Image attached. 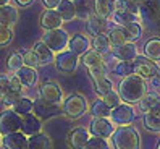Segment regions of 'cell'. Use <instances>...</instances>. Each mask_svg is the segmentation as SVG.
I'll list each match as a JSON object with an SVG mask.
<instances>
[{
    "instance_id": "9c48e42d",
    "label": "cell",
    "mask_w": 160,
    "mask_h": 149,
    "mask_svg": "<svg viewBox=\"0 0 160 149\" xmlns=\"http://www.w3.org/2000/svg\"><path fill=\"white\" fill-rule=\"evenodd\" d=\"M79 63V55L73 50H62L55 55V67L63 73H71L76 70Z\"/></svg>"
},
{
    "instance_id": "484cf974",
    "label": "cell",
    "mask_w": 160,
    "mask_h": 149,
    "mask_svg": "<svg viewBox=\"0 0 160 149\" xmlns=\"http://www.w3.org/2000/svg\"><path fill=\"white\" fill-rule=\"evenodd\" d=\"M144 55L154 62H160V39L152 37L144 44Z\"/></svg>"
},
{
    "instance_id": "f546056e",
    "label": "cell",
    "mask_w": 160,
    "mask_h": 149,
    "mask_svg": "<svg viewBox=\"0 0 160 149\" xmlns=\"http://www.w3.org/2000/svg\"><path fill=\"white\" fill-rule=\"evenodd\" d=\"M92 47L96 49L100 54H107L112 50V45H110V39H108V34L105 33H100L97 36H94V41H92Z\"/></svg>"
},
{
    "instance_id": "60d3db41",
    "label": "cell",
    "mask_w": 160,
    "mask_h": 149,
    "mask_svg": "<svg viewBox=\"0 0 160 149\" xmlns=\"http://www.w3.org/2000/svg\"><path fill=\"white\" fill-rule=\"evenodd\" d=\"M12 41H13V31H12V26L0 24V47H3V45H8Z\"/></svg>"
},
{
    "instance_id": "7402d4cb",
    "label": "cell",
    "mask_w": 160,
    "mask_h": 149,
    "mask_svg": "<svg viewBox=\"0 0 160 149\" xmlns=\"http://www.w3.org/2000/svg\"><path fill=\"white\" fill-rule=\"evenodd\" d=\"M105 28H107V20L105 18H100L97 16L96 13L91 15L88 20H86V29L91 36H97L100 33L105 31Z\"/></svg>"
},
{
    "instance_id": "f5cc1de1",
    "label": "cell",
    "mask_w": 160,
    "mask_h": 149,
    "mask_svg": "<svg viewBox=\"0 0 160 149\" xmlns=\"http://www.w3.org/2000/svg\"><path fill=\"white\" fill-rule=\"evenodd\" d=\"M0 146H2V133H0Z\"/></svg>"
},
{
    "instance_id": "6da1fadb",
    "label": "cell",
    "mask_w": 160,
    "mask_h": 149,
    "mask_svg": "<svg viewBox=\"0 0 160 149\" xmlns=\"http://www.w3.org/2000/svg\"><path fill=\"white\" fill-rule=\"evenodd\" d=\"M146 80L136 73L125 76L118 85V94L126 104H136L146 96Z\"/></svg>"
},
{
    "instance_id": "603a6c76",
    "label": "cell",
    "mask_w": 160,
    "mask_h": 149,
    "mask_svg": "<svg viewBox=\"0 0 160 149\" xmlns=\"http://www.w3.org/2000/svg\"><path fill=\"white\" fill-rule=\"evenodd\" d=\"M18 21V10L16 7L7 3L3 7H0V24L13 26Z\"/></svg>"
},
{
    "instance_id": "52a82bcc",
    "label": "cell",
    "mask_w": 160,
    "mask_h": 149,
    "mask_svg": "<svg viewBox=\"0 0 160 149\" xmlns=\"http://www.w3.org/2000/svg\"><path fill=\"white\" fill-rule=\"evenodd\" d=\"M21 130V115L15 112L13 109H5L3 112H0V133L8 135Z\"/></svg>"
},
{
    "instance_id": "9a60e30c",
    "label": "cell",
    "mask_w": 160,
    "mask_h": 149,
    "mask_svg": "<svg viewBox=\"0 0 160 149\" xmlns=\"http://www.w3.org/2000/svg\"><path fill=\"white\" fill-rule=\"evenodd\" d=\"M110 52L117 60H134L138 57V49L134 42H125L118 47H112Z\"/></svg>"
},
{
    "instance_id": "c3c4849f",
    "label": "cell",
    "mask_w": 160,
    "mask_h": 149,
    "mask_svg": "<svg viewBox=\"0 0 160 149\" xmlns=\"http://www.w3.org/2000/svg\"><path fill=\"white\" fill-rule=\"evenodd\" d=\"M23 88H24V86H23V83L20 81V78H18L16 74L10 78V91H13V92H20V94H21Z\"/></svg>"
},
{
    "instance_id": "d590c367",
    "label": "cell",
    "mask_w": 160,
    "mask_h": 149,
    "mask_svg": "<svg viewBox=\"0 0 160 149\" xmlns=\"http://www.w3.org/2000/svg\"><path fill=\"white\" fill-rule=\"evenodd\" d=\"M92 81H94V86H96V91H97L99 96H105L107 92H110L113 89V85H112V81L107 78V74L105 76H100V78H96Z\"/></svg>"
},
{
    "instance_id": "30bf717a",
    "label": "cell",
    "mask_w": 160,
    "mask_h": 149,
    "mask_svg": "<svg viewBox=\"0 0 160 149\" xmlns=\"http://www.w3.org/2000/svg\"><path fill=\"white\" fill-rule=\"evenodd\" d=\"M133 62H134V73L139 74V76H142L144 80L157 76L158 67L155 65V62L150 60L149 57H146V55H138Z\"/></svg>"
},
{
    "instance_id": "7bdbcfd3",
    "label": "cell",
    "mask_w": 160,
    "mask_h": 149,
    "mask_svg": "<svg viewBox=\"0 0 160 149\" xmlns=\"http://www.w3.org/2000/svg\"><path fill=\"white\" fill-rule=\"evenodd\" d=\"M102 99H103V102L110 107V109H113V107H117V105H120L121 104V97H120V94L117 91H113L112 89L110 92H107L105 96H102Z\"/></svg>"
},
{
    "instance_id": "9f6ffc18",
    "label": "cell",
    "mask_w": 160,
    "mask_h": 149,
    "mask_svg": "<svg viewBox=\"0 0 160 149\" xmlns=\"http://www.w3.org/2000/svg\"><path fill=\"white\" fill-rule=\"evenodd\" d=\"M136 2H141V0H136Z\"/></svg>"
},
{
    "instance_id": "44dd1931",
    "label": "cell",
    "mask_w": 160,
    "mask_h": 149,
    "mask_svg": "<svg viewBox=\"0 0 160 149\" xmlns=\"http://www.w3.org/2000/svg\"><path fill=\"white\" fill-rule=\"evenodd\" d=\"M15 74L20 78V81L23 83L24 88L34 86L36 81H37V71H36V68L28 67V65H23V67L18 70V71H15Z\"/></svg>"
},
{
    "instance_id": "8d00e7d4",
    "label": "cell",
    "mask_w": 160,
    "mask_h": 149,
    "mask_svg": "<svg viewBox=\"0 0 160 149\" xmlns=\"http://www.w3.org/2000/svg\"><path fill=\"white\" fill-rule=\"evenodd\" d=\"M110 107L103 102V99H97L94 100L92 104V115L94 117H103V118H108L110 117Z\"/></svg>"
},
{
    "instance_id": "7c38bea8",
    "label": "cell",
    "mask_w": 160,
    "mask_h": 149,
    "mask_svg": "<svg viewBox=\"0 0 160 149\" xmlns=\"http://www.w3.org/2000/svg\"><path fill=\"white\" fill-rule=\"evenodd\" d=\"M91 138V131L82 126H78L74 128L73 131H70V135L67 136V144L71 147V149H82L86 146L88 139Z\"/></svg>"
},
{
    "instance_id": "816d5d0a",
    "label": "cell",
    "mask_w": 160,
    "mask_h": 149,
    "mask_svg": "<svg viewBox=\"0 0 160 149\" xmlns=\"http://www.w3.org/2000/svg\"><path fill=\"white\" fill-rule=\"evenodd\" d=\"M7 3H10V0H0V7H3Z\"/></svg>"
},
{
    "instance_id": "ab89813d",
    "label": "cell",
    "mask_w": 160,
    "mask_h": 149,
    "mask_svg": "<svg viewBox=\"0 0 160 149\" xmlns=\"http://www.w3.org/2000/svg\"><path fill=\"white\" fill-rule=\"evenodd\" d=\"M24 65V57H23V54L20 52H15L12 54L10 57H8V68H10L12 71H18L21 67Z\"/></svg>"
},
{
    "instance_id": "4dcf8cb0",
    "label": "cell",
    "mask_w": 160,
    "mask_h": 149,
    "mask_svg": "<svg viewBox=\"0 0 160 149\" xmlns=\"http://www.w3.org/2000/svg\"><path fill=\"white\" fill-rule=\"evenodd\" d=\"M112 18H113V21L120 26H125L131 21H139V15L129 13V12H121V10H115L113 15H112Z\"/></svg>"
},
{
    "instance_id": "bcb514c9",
    "label": "cell",
    "mask_w": 160,
    "mask_h": 149,
    "mask_svg": "<svg viewBox=\"0 0 160 149\" xmlns=\"http://www.w3.org/2000/svg\"><path fill=\"white\" fill-rule=\"evenodd\" d=\"M8 91H10V76L0 74V99H2Z\"/></svg>"
},
{
    "instance_id": "d6a6232c",
    "label": "cell",
    "mask_w": 160,
    "mask_h": 149,
    "mask_svg": "<svg viewBox=\"0 0 160 149\" xmlns=\"http://www.w3.org/2000/svg\"><path fill=\"white\" fill-rule=\"evenodd\" d=\"M108 39H110V45H112V47H118V45L128 42L126 36H125V31H123V28H121V26L113 28V29L108 31Z\"/></svg>"
},
{
    "instance_id": "7a4b0ae2",
    "label": "cell",
    "mask_w": 160,
    "mask_h": 149,
    "mask_svg": "<svg viewBox=\"0 0 160 149\" xmlns=\"http://www.w3.org/2000/svg\"><path fill=\"white\" fill-rule=\"evenodd\" d=\"M112 141L115 149H139V135L129 125H121L115 128Z\"/></svg>"
},
{
    "instance_id": "ee69618b",
    "label": "cell",
    "mask_w": 160,
    "mask_h": 149,
    "mask_svg": "<svg viewBox=\"0 0 160 149\" xmlns=\"http://www.w3.org/2000/svg\"><path fill=\"white\" fill-rule=\"evenodd\" d=\"M23 57H24V65H28V67H32V68L41 67L39 57L36 55V52H34V50H28L26 54H23Z\"/></svg>"
},
{
    "instance_id": "db71d44e",
    "label": "cell",
    "mask_w": 160,
    "mask_h": 149,
    "mask_svg": "<svg viewBox=\"0 0 160 149\" xmlns=\"http://www.w3.org/2000/svg\"><path fill=\"white\" fill-rule=\"evenodd\" d=\"M157 76H158V80H160V70L157 71Z\"/></svg>"
},
{
    "instance_id": "8fae6325",
    "label": "cell",
    "mask_w": 160,
    "mask_h": 149,
    "mask_svg": "<svg viewBox=\"0 0 160 149\" xmlns=\"http://www.w3.org/2000/svg\"><path fill=\"white\" fill-rule=\"evenodd\" d=\"M89 131L94 136L110 138L115 131V123L108 118H103V117H94L91 122V126H89Z\"/></svg>"
},
{
    "instance_id": "e575fe53",
    "label": "cell",
    "mask_w": 160,
    "mask_h": 149,
    "mask_svg": "<svg viewBox=\"0 0 160 149\" xmlns=\"http://www.w3.org/2000/svg\"><path fill=\"white\" fill-rule=\"evenodd\" d=\"M115 10L139 15V2H136V0H115Z\"/></svg>"
},
{
    "instance_id": "f6af8a7d",
    "label": "cell",
    "mask_w": 160,
    "mask_h": 149,
    "mask_svg": "<svg viewBox=\"0 0 160 149\" xmlns=\"http://www.w3.org/2000/svg\"><path fill=\"white\" fill-rule=\"evenodd\" d=\"M89 74H91V78H92V80L100 78V76H105V74H107V65H105V63H102V65H99V67L89 68Z\"/></svg>"
},
{
    "instance_id": "f907efd6",
    "label": "cell",
    "mask_w": 160,
    "mask_h": 149,
    "mask_svg": "<svg viewBox=\"0 0 160 149\" xmlns=\"http://www.w3.org/2000/svg\"><path fill=\"white\" fill-rule=\"evenodd\" d=\"M18 7H29L34 3V0H15Z\"/></svg>"
},
{
    "instance_id": "2e32d148",
    "label": "cell",
    "mask_w": 160,
    "mask_h": 149,
    "mask_svg": "<svg viewBox=\"0 0 160 149\" xmlns=\"http://www.w3.org/2000/svg\"><path fill=\"white\" fill-rule=\"evenodd\" d=\"M41 130H42V122L36 115H32V114L21 115V131L26 136L41 133Z\"/></svg>"
},
{
    "instance_id": "4316f807",
    "label": "cell",
    "mask_w": 160,
    "mask_h": 149,
    "mask_svg": "<svg viewBox=\"0 0 160 149\" xmlns=\"http://www.w3.org/2000/svg\"><path fill=\"white\" fill-rule=\"evenodd\" d=\"M81 62H82L84 67L89 70V68H94V67L102 65L103 63V59H102V54L100 52H97L96 49H92V50H88L86 54H82Z\"/></svg>"
},
{
    "instance_id": "8992f818",
    "label": "cell",
    "mask_w": 160,
    "mask_h": 149,
    "mask_svg": "<svg viewBox=\"0 0 160 149\" xmlns=\"http://www.w3.org/2000/svg\"><path fill=\"white\" fill-rule=\"evenodd\" d=\"M39 97L52 105L63 104V89L57 81H47L39 88Z\"/></svg>"
},
{
    "instance_id": "cb8c5ba5",
    "label": "cell",
    "mask_w": 160,
    "mask_h": 149,
    "mask_svg": "<svg viewBox=\"0 0 160 149\" xmlns=\"http://www.w3.org/2000/svg\"><path fill=\"white\" fill-rule=\"evenodd\" d=\"M76 7V16L79 20H88L91 15H94V5L96 0H73Z\"/></svg>"
},
{
    "instance_id": "5b68a950",
    "label": "cell",
    "mask_w": 160,
    "mask_h": 149,
    "mask_svg": "<svg viewBox=\"0 0 160 149\" xmlns=\"http://www.w3.org/2000/svg\"><path fill=\"white\" fill-rule=\"evenodd\" d=\"M42 41L49 45V47L55 52V54H58L62 50H65L68 47V34L65 33L62 28H55V29H47L44 37H42Z\"/></svg>"
},
{
    "instance_id": "83f0119b",
    "label": "cell",
    "mask_w": 160,
    "mask_h": 149,
    "mask_svg": "<svg viewBox=\"0 0 160 149\" xmlns=\"http://www.w3.org/2000/svg\"><path fill=\"white\" fill-rule=\"evenodd\" d=\"M12 109L15 112H18L20 115H26V114H31L34 110V100L29 99V97H24V96H20L16 99V102L12 105Z\"/></svg>"
},
{
    "instance_id": "836d02e7",
    "label": "cell",
    "mask_w": 160,
    "mask_h": 149,
    "mask_svg": "<svg viewBox=\"0 0 160 149\" xmlns=\"http://www.w3.org/2000/svg\"><path fill=\"white\" fill-rule=\"evenodd\" d=\"M94 13H96L97 16H100V18L108 20V18L113 15V13H112L110 2H108V0H96V5H94Z\"/></svg>"
},
{
    "instance_id": "1f68e13d",
    "label": "cell",
    "mask_w": 160,
    "mask_h": 149,
    "mask_svg": "<svg viewBox=\"0 0 160 149\" xmlns=\"http://www.w3.org/2000/svg\"><path fill=\"white\" fill-rule=\"evenodd\" d=\"M142 123L144 126L149 130V131H154V133H160V120L157 112H146L144 117H142Z\"/></svg>"
},
{
    "instance_id": "ba28073f",
    "label": "cell",
    "mask_w": 160,
    "mask_h": 149,
    "mask_svg": "<svg viewBox=\"0 0 160 149\" xmlns=\"http://www.w3.org/2000/svg\"><path fill=\"white\" fill-rule=\"evenodd\" d=\"M136 118L134 109L131 107V104H120L110 110V120L115 125H131Z\"/></svg>"
},
{
    "instance_id": "f35d334b",
    "label": "cell",
    "mask_w": 160,
    "mask_h": 149,
    "mask_svg": "<svg viewBox=\"0 0 160 149\" xmlns=\"http://www.w3.org/2000/svg\"><path fill=\"white\" fill-rule=\"evenodd\" d=\"M82 149H112L108 141H107V138H100V136H91L88 139V143L86 146H84Z\"/></svg>"
},
{
    "instance_id": "b9f144b4",
    "label": "cell",
    "mask_w": 160,
    "mask_h": 149,
    "mask_svg": "<svg viewBox=\"0 0 160 149\" xmlns=\"http://www.w3.org/2000/svg\"><path fill=\"white\" fill-rule=\"evenodd\" d=\"M53 107L57 105H52V104H47L45 100H39V102H34V109L37 112V115H52L53 114Z\"/></svg>"
},
{
    "instance_id": "11a10c76",
    "label": "cell",
    "mask_w": 160,
    "mask_h": 149,
    "mask_svg": "<svg viewBox=\"0 0 160 149\" xmlns=\"http://www.w3.org/2000/svg\"><path fill=\"white\" fill-rule=\"evenodd\" d=\"M157 115H158V120H160V112H157Z\"/></svg>"
},
{
    "instance_id": "ffe728a7",
    "label": "cell",
    "mask_w": 160,
    "mask_h": 149,
    "mask_svg": "<svg viewBox=\"0 0 160 149\" xmlns=\"http://www.w3.org/2000/svg\"><path fill=\"white\" fill-rule=\"evenodd\" d=\"M26 149H52V139L45 133H36L28 136Z\"/></svg>"
},
{
    "instance_id": "e0dca14e",
    "label": "cell",
    "mask_w": 160,
    "mask_h": 149,
    "mask_svg": "<svg viewBox=\"0 0 160 149\" xmlns=\"http://www.w3.org/2000/svg\"><path fill=\"white\" fill-rule=\"evenodd\" d=\"M68 47H70V50H73L74 54L82 55V54H86V52L89 50L91 41L88 39L86 34H74L73 37H70Z\"/></svg>"
},
{
    "instance_id": "f1b7e54d",
    "label": "cell",
    "mask_w": 160,
    "mask_h": 149,
    "mask_svg": "<svg viewBox=\"0 0 160 149\" xmlns=\"http://www.w3.org/2000/svg\"><path fill=\"white\" fill-rule=\"evenodd\" d=\"M121 28H123V31H125L128 42H136L141 37V34H142V28H141L139 21H131V23L121 26Z\"/></svg>"
},
{
    "instance_id": "74e56055",
    "label": "cell",
    "mask_w": 160,
    "mask_h": 149,
    "mask_svg": "<svg viewBox=\"0 0 160 149\" xmlns=\"http://www.w3.org/2000/svg\"><path fill=\"white\" fill-rule=\"evenodd\" d=\"M113 71L125 78V76H128V74L134 73V62L133 60H120L117 63V67L113 68Z\"/></svg>"
},
{
    "instance_id": "ac0fdd59",
    "label": "cell",
    "mask_w": 160,
    "mask_h": 149,
    "mask_svg": "<svg viewBox=\"0 0 160 149\" xmlns=\"http://www.w3.org/2000/svg\"><path fill=\"white\" fill-rule=\"evenodd\" d=\"M139 107L144 112H160V96L157 92H146V96L139 100Z\"/></svg>"
},
{
    "instance_id": "5bb4252c",
    "label": "cell",
    "mask_w": 160,
    "mask_h": 149,
    "mask_svg": "<svg viewBox=\"0 0 160 149\" xmlns=\"http://www.w3.org/2000/svg\"><path fill=\"white\" fill-rule=\"evenodd\" d=\"M63 20L60 13L57 12V8H47L41 16V26L44 29H55V28H62Z\"/></svg>"
},
{
    "instance_id": "d6986e66",
    "label": "cell",
    "mask_w": 160,
    "mask_h": 149,
    "mask_svg": "<svg viewBox=\"0 0 160 149\" xmlns=\"http://www.w3.org/2000/svg\"><path fill=\"white\" fill-rule=\"evenodd\" d=\"M36 55L39 57V62L41 65H49V63H53L55 62V55H53V50L47 45L44 41H39L34 44V49Z\"/></svg>"
},
{
    "instance_id": "4fadbf2b",
    "label": "cell",
    "mask_w": 160,
    "mask_h": 149,
    "mask_svg": "<svg viewBox=\"0 0 160 149\" xmlns=\"http://www.w3.org/2000/svg\"><path fill=\"white\" fill-rule=\"evenodd\" d=\"M26 144H28V136L21 130L2 136V146L5 149H26Z\"/></svg>"
},
{
    "instance_id": "277c9868",
    "label": "cell",
    "mask_w": 160,
    "mask_h": 149,
    "mask_svg": "<svg viewBox=\"0 0 160 149\" xmlns=\"http://www.w3.org/2000/svg\"><path fill=\"white\" fill-rule=\"evenodd\" d=\"M139 16L149 24L160 28V0H141Z\"/></svg>"
},
{
    "instance_id": "681fc988",
    "label": "cell",
    "mask_w": 160,
    "mask_h": 149,
    "mask_svg": "<svg viewBox=\"0 0 160 149\" xmlns=\"http://www.w3.org/2000/svg\"><path fill=\"white\" fill-rule=\"evenodd\" d=\"M60 2L62 0H42V3H44L45 8H57Z\"/></svg>"
},
{
    "instance_id": "3957f363",
    "label": "cell",
    "mask_w": 160,
    "mask_h": 149,
    "mask_svg": "<svg viewBox=\"0 0 160 149\" xmlns=\"http://www.w3.org/2000/svg\"><path fill=\"white\" fill-rule=\"evenodd\" d=\"M62 112H63V115L70 120L81 118L88 112V99L82 94H71L63 100Z\"/></svg>"
},
{
    "instance_id": "7dc6e473",
    "label": "cell",
    "mask_w": 160,
    "mask_h": 149,
    "mask_svg": "<svg viewBox=\"0 0 160 149\" xmlns=\"http://www.w3.org/2000/svg\"><path fill=\"white\" fill-rule=\"evenodd\" d=\"M20 97V92H13V91H8L7 94L2 97V102L7 105V107H12L15 102H16V99Z\"/></svg>"
},
{
    "instance_id": "d4e9b609",
    "label": "cell",
    "mask_w": 160,
    "mask_h": 149,
    "mask_svg": "<svg viewBox=\"0 0 160 149\" xmlns=\"http://www.w3.org/2000/svg\"><path fill=\"white\" fill-rule=\"evenodd\" d=\"M57 12L60 13L63 21H71L76 18V7L73 0H62L57 7Z\"/></svg>"
}]
</instances>
